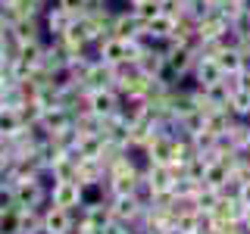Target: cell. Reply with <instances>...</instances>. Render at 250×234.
<instances>
[{
  "label": "cell",
  "mask_w": 250,
  "mask_h": 234,
  "mask_svg": "<svg viewBox=\"0 0 250 234\" xmlns=\"http://www.w3.org/2000/svg\"><path fill=\"white\" fill-rule=\"evenodd\" d=\"M84 184L78 178H66V181H53L50 184V203L62 209H82L84 206Z\"/></svg>",
  "instance_id": "6da1fadb"
},
{
  "label": "cell",
  "mask_w": 250,
  "mask_h": 234,
  "mask_svg": "<svg viewBox=\"0 0 250 234\" xmlns=\"http://www.w3.org/2000/svg\"><path fill=\"white\" fill-rule=\"evenodd\" d=\"M97 59L109 62V66H125L131 62V50H135V41H125V38H116V35H106L100 38L97 44Z\"/></svg>",
  "instance_id": "7a4b0ae2"
},
{
  "label": "cell",
  "mask_w": 250,
  "mask_h": 234,
  "mask_svg": "<svg viewBox=\"0 0 250 234\" xmlns=\"http://www.w3.org/2000/svg\"><path fill=\"white\" fill-rule=\"evenodd\" d=\"M82 209H62L47 203L44 206V234H75V222Z\"/></svg>",
  "instance_id": "3957f363"
},
{
  "label": "cell",
  "mask_w": 250,
  "mask_h": 234,
  "mask_svg": "<svg viewBox=\"0 0 250 234\" xmlns=\"http://www.w3.org/2000/svg\"><path fill=\"white\" fill-rule=\"evenodd\" d=\"M41 19H44V31H47V38H57V35H62V31H66V28L75 22V19H72V16H69L66 10H62L60 3L47 6Z\"/></svg>",
  "instance_id": "277c9868"
},
{
  "label": "cell",
  "mask_w": 250,
  "mask_h": 234,
  "mask_svg": "<svg viewBox=\"0 0 250 234\" xmlns=\"http://www.w3.org/2000/svg\"><path fill=\"white\" fill-rule=\"evenodd\" d=\"M66 125H72V113H69L66 106H47L41 113V122H38V128L44 131V135H53V131L66 128Z\"/></svg>",
  "instance_id": "5b68a950"
},
{
  "label": "cell",
  "mask_w": 250,
  "mask_h": 234,
  "mask_svg": "<svg viewBox=\"0 0 250 234\" xmlns=\"http://www.w3.org/2000/svg\"><path fill=\"white\" fill-rule=\"evenodd\" d=\"M22 125H25V122H22V116H19L16 106H0V135H3V137L16 135Z\"/></svg>",
  "instance_id": "8992f818"
},
{
  "label": "cell",
  "mask_w": 250,
  "mask_h": 234,
  "mask_svg": "<svg viewBox=\"0 0 250 234\" xmlns=\"http://www.w3.org/2000/svg\"><path fill=\"white\" fill-rule=\"evenodd\" d=\"M57 3L72 16V19H84L88 10H91V0H57Z\"/></svg>",
  "instance_id": "52a82bcc"
},
{
  "label": "cell",
  "mask_w": 250,
  "mask_h": 234,
  "mask_svg": "<svg viewBox=\"0 0 250 234\" xmlns=\"http://www.w3.org/2000/svg\"><path fill=\"white\" fill-rule=\"evenodd\" d=\"M0 178H3V172H0Z\"/></svg>",
  "instance_id": "ba28073f"
},
{
  "label": "cell",
  "mask_w": 250,
  "mask_h": 234,
  "mask_svg": "<svg viewBox=\"0 0 250 234\" xmlns=\"http://www.w3.org/2000/svg\"><path fill=\"white\" fill-rule=\"evenodd\" d=\"M44 3H47V0H44Z\"/></svg>",
  "instance_id": "9c48e42d"
}]
</instances>
